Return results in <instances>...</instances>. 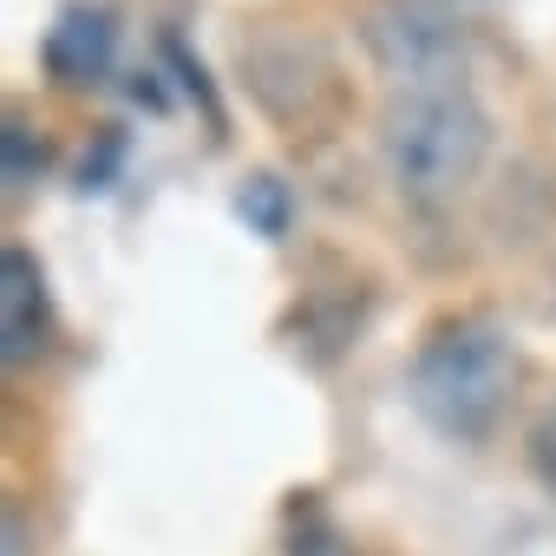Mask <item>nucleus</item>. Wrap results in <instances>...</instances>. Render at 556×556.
Segmentation results:
<instances>
[{
	"label": "nucleus",
	"instance_id": "obj_5",
	"mask_svg": "<svg viewBox=\"0 0 556 556\" xmlns=\"http://www.w3.org/2000/svg\"><path fill=\"white\" fill-rule=\"evenodd\" d=\"M40 66L66 92L105 86L112 66H118V21L105 8H92V0H66L47 27V40H40Z\"/></svg>",
	"mask_w": 556,
	"mask_h": 556
},
{
	"label": "nucleus",
	"instance_id": "obj_2",
	"mask_svg": "<svg viewBox=\"0 0 556 556\" xmlns=\"http://www.w3.org/2000/svg\"><path fill=\"white\" fill-rule=\"evenodd\" d=\"M380 157L406 203L439 210L478 184V170L491 157V112L478 105L471 86L393 92L380 112Z\"/></svg>",
	"mask_w": 556,
	"mask_h": 556
},
{
	"label": "nucleus",
	"instance_id": "obj_1",
	"mask_svg": "<svg viewBox=\"0 0 556 556\" xmlns=\"http://www.w3.org/2000/svg\"><path fill=\"white\" fill-rule=\"evenodd\" d=\"M517 380H523L517 341L484 315H452L419 341V354L406 367V400L439 439L484 445L504 426Z\"/></svg>",
	"mask_w": 556,
	"mask_h": 556
},
{
	"label": "nucleus",
	"instance_id": "obj_4",
	"mask_svg": "<svg viewBox=\"0 0 556 556\" xmlns=\"http://www.w3.org/2000/svg\"><path fill=\"white\" fill-rule=\"evenodd\" d=\"M242 73H249L255 99H262L275 118H282V125H289V112H295V99H289V92H302L308 125H321V118L341 105L334 60H328V47H321V40H308V34H268V40L242 47Z\"/></svg>",
	"mask_w": 556,
	"mask_h": 556
},
{
	"label": "nucleus",
	"instance_id": "obj_9",
	"mask_svg": "<svg viewBox=\"0 0 556 556\" xmlns=\"http://www.w3.org/2000/svg\"><path fill=\"white\" fill-rule=\"evenodd\" d=\"M164 60H170L177 73H184V92H190V99H197V105L210 112V125H223V105H216V86H210V79H203V66H197V60L184 53V40H164Z\"/></svg>",
	"mask_w": 556,
	"mask_h": 556
},
{
	"label": "nucleus",
	"instance_id": "obj_6",
	"mask_svg": "<svg viewBox=\"0 0 556 556\" xmlns=\"http://www.w3.org/2000/svg\"><path fill=\"white\" fill-rule=\"evenodd\" d=\"M53 348V295H47V268L8 242L0 249V361L14 374L34 367Z\"/></svg>",
	"mask_w": 556,
	"mask_h": 556
},
{
	"label": "nucleus",
	"instance_id": "obj_3",
	"mask_svg": "<svg viewBox=\"0 0 556 556\" xmlns=\"http://www.w3.org/2000/svg\"><path fill=\"white\" fill-rule=\"evenodd\" d=\"M361 40L374 66L393 79V92H426V86H465V27L432 8V0H380L361 21Z\"/></svg>",
	"mask_w": 556,
	"mask_h": 556
},
{
	"label": "nucleus",
	"instance_id": "obj_8",
	"mask_svg": "<svg viewBox=\"0 0 556 556\" xmlns=\"http://www.w3.org/2000/svg\"><path fill=\"white\" fill-rule=\"evenodd\" d=\"M47 164H53V144H47L27 118H8V131H0V177H8V190L40 184Z\"/></svg>",
	"mask_w": 556,
	"mask_h": 556
},
{
	"label": "nucleus",
	"instance_id": "obj_10",
	"mask_svg": "<svg viewBox=\"0 0 556 556\" xmlns=\"http://www.w3.org/2000/svg\"><path fill=\"white\" fill-rule=\"evenodd\" d=\"M530 465H536V478L556 491V400L543 406V419L530 426Z\"/></svg>",
	"mask_w": 556,
	"mask_h": 556
},
{
	"label": "nucleus",
	"instance_id": "obj_7",
	"mask_svg": "<svg viewBox=\"0 0 556 556\" xmlns=\"http://www.w3.org/2000/svg\"><path fill=\"white\" fill-rule=\"evenodd\" d=\"M236 216H242L262 242H282L289 223H295V190H289L282 177L255 170V177H242V190H236Z\"/></svg>",
	"mask_w": 556,
	"mask_h": 556
}]
</instances>
